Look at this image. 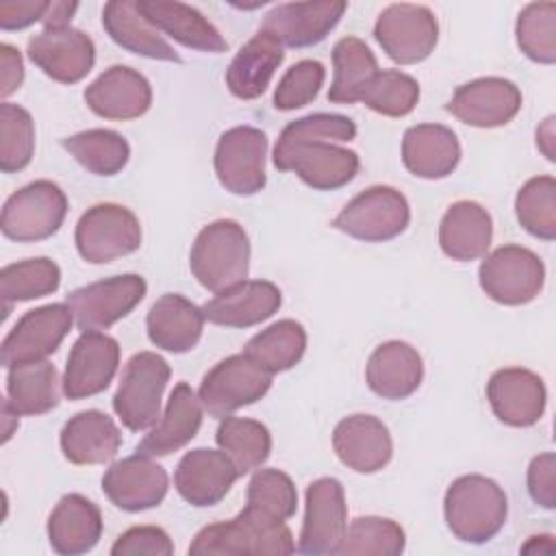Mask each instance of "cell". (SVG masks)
Returning <instances> with one entry per match:
<instances>
[{"label": "cell", "mask_w": 556, "mask_h": 556, "mask_svg": "<svg viewBox=\"0 0 556 556\" xmlns=\"http://www.w3.org/2000/svg\"><path fill=\"white\" fill-rule=\"evenodd\" d=\"M450 532L465 543H486L506 523L508 500L504 489L480 473L456 478L443 500Z\"/></svg>", "instance_id": "1"}, {"label": "cell", "mask_w": 556, "mask_h": 556, "mask_svg": "<svg viewBox=\"0 0 556 556\" xmlns=\"http://www.w3.org/2000/svg\"><path fill=\"white\" fill-rule=\"evenodd\" d=\"M293 552L295 543L287 523L269 519L248 506L228 521L202 528L189 545V554L193 556H285Z\"/></svg>", "instance_id": "2"}, {"label": "cell", "mask_w": 556, "mask_h": 556, "mask_svg": "<svg viewBox=\"0 0 556 556\" xmlns=\"http://www.w3.org/2000/svg\"><path fill=\"white\" fill-rule=\"evenodd\" d=\"M189 267L195 280L213 293L243 282L250 269V241L243 226L235 219L204 226L191 245Z\"/></svg>", "instance_id": "3"}, {"label": "cell", "mask_w": 556, "mask_h": 556, "mask_svg": "<svg viewBox=\"0 0 556 556\" xmlns=\"http://www.w3.org/2000/svg\"><path fill=\"white\" fill-rule=\"evenodd\" d=\"M169 374L167 361L156 352L130 356L113 395V410L128 430H148L161 419V402Z\"/></svg>", "instance_id": "4"}, {"label": "cell", "mask_w": 556, "mask_h": 556, "mask_svg": "<svg viewBox=\"0 0 556 556\" xmlns=\"http://www.w3.org/2000/svg\"><path fill=\"white\" fill-rule=\"evenodd\" d=\"M67 215V198L52 180H35L17 189L2 206L0 228L7 239L20 243L52 237Z\"/></svg>", "instance_id": "5"}, {"label": "cell", "mask_w": 556, "mask_h": 556, "mask_svg": "<svg viewBox=\"0 0 556 556\" xmlns=\"http://www.w3.org/2000/svg\"><path fill=\"white\" fill-rule=\"evenodd\" d=\"M410 224L408 200L389 185H374L352 198L332 226L352 239L380 243L395 239Z\"/></svg>", "instance_id": "6"}, {"label": "cell", "mask_w": 556, "mask_h": 556, "mask_svg": "<svg viewBox=\"0 0 556 556\" xmlns=\"http://www.w3.org/2000/svg\"><path fill=\"white\" fill-rule=\"evenodd\" d=\"M74 241L83 261L93 265L111 263L139 250L141 224L137 215L122 204H96L80 215Z\"/></svg>", "instance_id": "7"}, {"label": "cell", "mask_w": 556, "mask_h": 556, "mask_svg": "<svg viewBox=\"0 0 556 556\" xmlns=\"http://www.w3.org/2000/svg\"><path fill=\"white\" fill-rule=\"evenodd\" d=\"M482 291L500 304L521 306L532 302L545 285V265L523 245H502L484 256L478 269Z\"/></svg>", "instance_id": "8"}, {"label": "cell", "mask_w": 556, "mask_h": 556, "mask_svg": "<svg viewBox=\"0 0 556 556\" xmlns=\"http://www.w3.org/2000/svg\"><path fill=\"white\" fill-rule=\"evenodd\" d=\"M269 387L271 374L241 352L219 361L206 371L198 397L208 415L224 419L235 410L258 402Z\"/></svg>", "instance_id": "9"}, {"label": "cell", "mask_w": 556, "mask_h": 556, "mask_svg": "<svg viewBox=\"0 0 556 556\" xmlns=\"http://www.w3.org/2000/svg\"><path fill=\"white\" fill-rule=\"evenodd\" d=\"M374 37L391 61L415 65L432 54L439 39V24L428 7L400 2L382 9L374 26Z\"/></svg>", "instance_id": "10"}, {"label": "cell", "mask_w": 556, "mask_h": 556, "mask_svg": "<svg viewBox=\"0 0 556 556\" xmlns=\"http://www.w3.org/2000/svg\"><path fill=\"white\" fill-rule=\"evenodd\" d=\"M274 167L293 172L302 182L317 191L345 187L358 174L361 161L354 150L332 141H308L289 148H274Z\"/></svg>", "instance_id": "11"}, {"label": "cell", "mask_w": 556, "mask_h": 556, "mask_svg": "<svg viewBox=\"0 0 556 556\" xmlns=\"http://www.w3.org/2000/svg\"><path fill=\"white\" fill-rule=\"evenodd\" d=\"M267 135L254 126L226 130L215 148V174L219 185L235 195H254L265 182Z\"/></svg>", "instance_id": "12"}, {"label": "cell", "mask_w": 556, "mask_h": 556, "mask_svg": "<svg viewBox=\"0 0 556 556\" xmlns=\"http://www.w3.org/2000/svg\"><path fill=\"white\" fill-rule=\"evenodd\" d=\"M146 289L139 274H119L74 289L65 304L80 330H106L143 300Z\"/></svg>", "instance_id": "13"}, {"label": "cell", "mask_w": 556, "mask_h": 556, "mask_svg": "<svg viewBox=\"0 0 556 556\" xmlns=\"http://www.w3.org/2000/svg\"><path fill=\"white\" fill-rule=\"evenodd\" d=\"M348 530V504L337 478H317L306 489V508L300 530V554H337Z\"/></svg>", "instance_id": "14"}, {"label": "cell", "mask_w": 556, "mask_h": 556, "mask_svg": "<svg viewBox=\"0 0 556 556\" xmlns=\"http://www.w3.org/2000/svg\"><path fill=\"white\" fill-rule=\"evenodd\" d=\"M74 315L67 304H46L26 311L2 341V365L46 361L67 337Z\"/></svg>", "instance_id": "15"}, {"label": "cell", "mask_w": 556, "mask_h": 556, "mask_svg": "<svg viewBox=\"0 0 556 556\" xmlns=\"http://www.w3.org/2000/svg\"><path fill=\"white\" fill-rule=\"evenodd\" d=\"M28 59L52 80L74 85L83 80L96 63V46L78 28H43L28 39Z\"/></svg>", "instance_id": "16"}, {"label": "cell", "mask_w": 556, "mask_h": 556, "mask_svg": "<svg viewBox=\"0 0 556 556\" xmlns=\"http://www.w3.org/2000/svg\"><path fill=\"white\" fill-rule=\"evenodd\" d=\"M119 365V343L100 332L83 330L72 345L63 374V393L70 400H83L102 393Z\"/></svg>", "instance_id": "17"}, {"label": "cell", "mask_w": 556, "mask_h": 556, "mask_svg": "<svg viewBox=\"0 0 556 556\" xmlns=\"http://www.w3.org/2000/svg\"><path fill=\"white\" fill-rule=\"evenodd\" d=\"M521 91L513 80L484 76L460 85L447 102V111L467 126L497 128L521 109Z\"/></svg>", "instance_id": "18"}, {"label": "cell", "mask_w": 556, "mask_h": 556, "mask_svg": "<svg viewBox=\"0 0 556 556\" xmlns=\"http://www.w3.org/2000/svg\"><path fill=\"white\" fill-rule=\"evenodd\" d=\"M345 9L348 4L341 0L287 2L274 7L258 30L274 37L282 48H308L328 37Z\"/></svg>", "instance_id": "19"}, {"label": "cell", "mask_w": 556, "mask_h": 556, "mask_svg": "<svg viewBox=\"0 0 556 556\" xmlns=\"http://www.w3.org/2000/svg\"><path fill=\"white\" fill-rule=\"evenodd\" d=\"M167 471L152 456L135 454L113 463L102 476V491L117 508L139 513L154 508L167 495Z\"/></svg>", "instance_id": "20"}, {"label": "cell", "mask_w": 556, "mask_h": 556, "mask_svg": "<svg viewBox=\"0 0 556 556\" xmlns=\"http://www.w3.org/2000/svg\"><path fill=\"white\" fill-rule=\"evenodd\" d=\"M486 400L502 424L528 428L543 417L547 391L534 371L523 367H504L489 378Z\"/></svg>", "instance_id": "21"}, {"label": "cell", "mask_w": 556, "mask_h": 556, "mask_svg": "<svg viewBox=\"0 0 556 556\" xmlns=\"http://www.w3.org/2000/svg\"><path fill=\"white\" fill-rule=\"evenodd\" d=\"M87 106L104 119H137L152 104V87L143 74L128 65H111L87 89Z\"/></svg>", "instance_id": "22"}, {"label": "cell", "mask_w": 556, "mask_h": 556, "mask_svg": "<svg viewBox=\"0 0 556 556\" xmlns=\"http://www.w3.org/2000/svg\"><path fill=\"white\" fill-rule=\"evenodd\" d=\"M332 447L339 460L356 473H376L393 456L389 428L378 417L365 413L348 415L334 426Z\"/></svg>", "instance_id": "23"}, {"label": "cell", "mask_w": 556, "mask_h": 556, "mask_svg": "<svg viewBox=\"0 0 556 556\" xmlns=\"http://www.w3.org/2000/svg\"><path fill=\"white\" fill-rule=\"evenodd\" d=\"M237 478L239 471L232 460L222 450L208 447L187 452L174 471V484L180 497L200 508L222 502Z\"/></svg>", "instance_id": "24"}, {"label": "cell", "mask_w": 556, "mask_h": 556, "mask_svg": "<svg viewBox=\"0 0 556 556\" xmlns=\"http://www.w3.org/2000/svg\"><path fill=\"white\" fill-rule=\"evenodd\" d=\"M282 304L280 289L269 280H243L232 285L204 306V319L228 328H250L269 319Z\"/></svg>", "instance_id": "25"}, {"label": "cell", "mask_w": 556, "mask_h": 556, "mask_svg": "<svg viewBox=\"0 0 556 556\" xmlns=\"http://www.w3.org/2000/svg\"><path fill=\"white\" fill-rule=\"evenodd\" d=\"M137 9L159 33L185 48L213 54L228 50V41L195 7L172 0H137Z\"/></svg>", "instance_id": "26"}, {"label": "cell", "mask_w": 556, "mask_h": 556, "mask_svg": "<svg viewBox=\"0 0 556 556\" xmlns=\"http://www.w3.org/2000/svg\"><path fill=\"white\" fill-rule=\"evenodd\" d=\"M367 387L384 400H406L424 380V361L406 341L380 343L365 365Z\"/></svg>", "instance_id": "27"}, {"label": "cell", "mask_w": 556, "mask_h": 556, "mask_svg": "<svg viewBox=\"0 0 556 556\" xmlns=\"http://www.w3.org/2000/svg\"><path fill=\"white\" fill-rule=\"evenodd\" d=\"M202 410L204 408L198 393L187 382H178L169 393L161 419L141 439L137 452L152 458L178 452L198 434L202 426Z\"/></svg>", "instance_id": "28"}, {"label": "cell", "mask_w": 556, "mask_h": 556, "mask_svg": "<svg viewBox=\"0 0 556 556\" xmlns=\"http://www.w3.org/2000/svg\"><path fill=\"white\" fill-rule=\"evenodd\" d=\"M404 167L426 180L450 176L460 161V143L452 128L443 124H417L402 139Z\"/></svg>", "instance_id": "29"}, {"label": "cell", "mask_w": 556, "mask_h": 556, "mask_svg": "<svg viewBox=\"0 0 556 556\" xmlns=\"http://www.w3.org/2000/svg\"><path fill=\"white\" fill-rule=\"evenodd\" d=\"M146 328L156 348L185 354L193 350L202 337L204 313L180 293H165L148 311Z\"/></svg>", "instance_id": "30"}, {"label": "cell", "mask_w": 556, "mask_h": 556, "mask_svg": "<svg viewBox=\"0 0 556 556\" xmlns=\"http://www.w3.org/2000/svg\"><path fill=\"white\" fill-rule=\"evenodd\" d=\"M102 534L100 508L85 495L70 493L48 517V541L56 554L76 556L96 547Z\"/></svg>", "instance_id": "31"}, {"label": "cell", "mask_w": 556, "mask_h": 556, "mask_svg": "<svg viewBox=\"0 0 556 556\" xmlns=\"http://www.w3.org/2000/svg\"><path fill=\"white\" fill-rule=\"evenodd\" d=\"M61 452L74 465L109 463L119 445L122 432L102 410L76 413L61 430Z\"/></svg>", "instance_id": "32"}, {"label": "cell", "mask_w": 556, "mask_h": 556, "mask_svg": "<svg viewBox=\"0 0 556 556\" xmlns=\"http://www.w3.org/2000/svg\"><path fill=\"white\" fill-rule=\"evenodd\" d=\"M102 26L106 35L124 50L154 59L180 63L178 52L161 37V33L141 15L137 0H111L102 9Z\"/></svg>", "instance_id": "33"}, {"label": "cell", "mask_w": 556, "mask_h": 556, "mask_svg": "<svg viewBox=\"0 0 556 556\" xmlns=\"http://www.w3.org/2000/svg\"><path fill=\"white\" fill-rule=\"evenodd\" d=\"M493 239L489 211L471 200L454 202L439 224V245L454 261H476L486 254Z\"/></svg>", "instance_id": "34"}, {"label": "cell", "mask_w": 556, "mask_h": 556, "mask_svg": "<svg viewBox=\"0 0 556 556\" xmlns=\"http://www.w3.org/2000/svg\"><path fill=\"white\" fill-rule=\"evenodd\" d=\"M282 61V46L267 33L258 30L230 61L226 70L228 91L239 100H254L263 96Z\"/></svg>", "instance_id": "35"}, {"label": "cell", "mask_w": 556, "mask_h": 556, "mask_svg": "<svg viewBox=\"0 0 556 556\" xmlns=\"http://www.w3.org/2000/svg\"><path fill=\"white\" fill-rule=\"evenodd\" d=\"M59 371L48 361L20 363L7 374V402L17 415H43L61 400Z\"/></svg>", "instance_id": "36"}, {"label": "cell", "mask_w": 556, "mask_h": 556, "mask_svg": "<svg viewBox=\"0 0 556 556\" xmlns=\"http://www.w3.org/2000/svg\"><path fill=\"white\" fill-rule=\"evenodd\" d=\"M304 352L306 330L295 319H280L267 326L265 330L256 332L243 348V354L271 376L295 367Z\"/></svg>", "instance_id": "37"}, {"label": "cell", "mask_w": 556, "mask_h": 556, "mask_svg": "<svg viewBox=\"0 0 556 556\" xmlns=\"http://www.w3.org/2000/svg\"><path fill=\"white\" fill-rule=\"evenodd\" d=\"M334 78L328 89V100L334 104L358 102L361 91L378 74V61L367 43L358 37H343L332 48Z\"/></svg>", "instance_id": "38"}, {"label": "cell", "mask_w": 556, "mask_h": 556, "mask_svg": "<svg viewBox=\"0 0 556 556\" xmlns=\"http://www.w3.org/2000/svg\"><path fill=\"white\" fill-rule=\"evenodd\" d=\"M215 441L232 460L239 476L261 467L271 452V434L267 426L248 417H224L217 426Z\"/></svg>", "instance_id": "39"}, {"label": "cell", "mask_w": 556, "mask_h": 556, "mask_svg": "<svg viewBox=\"0 0 556 556\" xmlns=\"http://www.w3.org/2000/svg\"><path fill=\"white\" fill-rule=\"evenodd\" d=\"M63 148L91 174L115 176L130 159L128 141L106 128H91L63 139Z\"/></svg>", "instance_id": "40"}, {"label": "cell", "mask_w": 556, "mask_h": 556, "mask_svg": "<svg viewBox=\"0 0 556 556\" xmlns=\"http://www.w3.org/2000/svg\"><path fill=\"white\" fill-rule=\"evenodd\" d=\"M61 285V269L54 261L39 256L4 265L0 271V298L4 317L15 302H28L50 295Z\"/></svg>", "instance_id": "41"}, {"label": "cell", "mask_w": 556, "mask_h": 556, "mask_svg": "<svg viewBox=\"0 0 556 556\" xmlns=\"http://www.w3.org/2000/svg\"><path fill=\"white\" fill-rule=\"evenodd\" d=\"M406 534L393 519L365 515L356 517L343 536L341 556H397L404 552Z\"/></svg>", "instance_id": "42"}, {"label": "cell", "mask_w": 556, "mask_h": 556, "mask_svg": "<svg viewBox=\"0 0 556 556\" xmlns=\"http://www.w3.org/2000/svg\"><path fill=\"white\" fill-rule=\"evenodd\" d=\"M515 215L526 232L552 241L556 237V180L552 176L530 178L517 191Z\"/></svg>", "instance_id": "43"}, {"label": "cell", "mask_w": 556, "mask_h": 556, "mask_svg": "<svg viewBox=\"0 0 556 556\" xmlns=\"http://www.w3.org/2000/svg\"><path fill=\"white\" fill-rule=\"evenodd\" d=\"M519 50L534 63L552 65L556 61V4L530 2L526 4L515 24Z\"/></svg>", "instance_id": "44"}, {"label": "cell", "mask_w": 556, "mask_h": 556, "mask_svg": "<svg viewBox=\"0 0 556 556\" xmlns=\"http://www.w3.org/2000/svg\"><path fill=\"white\" fill-rule=\"evenodd\" d=\"M358 102L387 117H404L419 102V83L400 70H378Z\"/></svg>", "instance_id": "45"}, {"label": "cell", "mask_w": 556, "mask_h": 556, "mask_svg": "<svg viewBox=\"0 0 556 556\" xmlns=\"http://www.w3.org/2000/svg\"><path fill=\"white\" fill-rule=\"evenodd\" d=\"M35 152V124L26 109L13 102L0 104V169L22 172Z\"/></svg>", "instance_id": "46"}, {"label": "cell", "mask_w": 556, "mask_h": 556, "mask_svg": "<svg viewBox=\"0 0 556 556\" xmlns=\"http://www.w3.org/2000/svg\"><path fill=\"white\" fill-rule=\"evenodd\" d=\"M248 508L287 521L298 508V491L293 480L280 469H258L248 482Z\"/></svg>", "instance_id": "47"}, {"label": "cell", "mask_w": 556, "mask_h": 556, "mask_svg": "<svg viewBox=\"0 0 556 556\" xmlns=\"http://www.w3.org/2000/svg\"><path fill=\"white\" fill-rule=\"evenodd\" d=\"M356 137V124L339 113H311L306 117L289 122L278 141L276 148H289L298 143H308V141H352Z\"/></svg>", "instance_id": "48"}, {"label": "cell", "mask_w": 556, "mask_h": 556, "mask_svg": "<svg viewBox=\"0 0 556 556\" xmlns=\"http://www.w3.org/2000/svg\"><path fill=\"white\" fill-rule=\"evenodd\" d=\"M326 78V70L319 61L304 59L291 65L274 91V106L278 111H295L311 104Z\"/></svg>", "instance_id": "49"}, {"label": "cell", "mask_w": 556, "mask_h": 556, "mask_svg": "<svg viewBox=\"0 0 556 556\" xmlns=\"http://www.w3.org/2000/svg\"><path fill=\"white\" fill-rule=\"evenodd\" d=\"M113 556H137V554H152V556H169L174 554V543L163 528L156 526H135L128 528L111 547Z\"/></svg>", "instance_id": "50"}, {"label": "cell", "mask_w": 556, "mask_h": 556, "mask_svg": "<svg viewBox=\"0 0 556 556\" xmlns=\"http://www.w3.org/2000/svg\"><path fill=\"white\" fill-rule=\"evenodd\" d=\"M556 456L554 452H543L530 460L528 467V493L530 497L552 510L556 506Z\"/></svg>", "instance_id": "51"}, {"label": "cell", "mask_w": 556, "mask_h": 556, "mask_svg": "<svg viewBox=\"0 0 556 556\" xmlns=\"http://www.w3.org/2000/svg\"><path fill=\"white\" fill-rule=\"evenodd\" d=\"M48 11L43 0H24V2H0V28L2 30H22L35 22H41Z\"/></svg>", "instance_id": "52"}, {"label": "cell", "mask_w": 556, "mask_h": 556, "mask_svg": "<svg viewBox=\"0 0 556 556\" xmlns=\"http://www.w3.org/2000/svg\"><path fill=\"white\" fill-rule=\"evenodd\" d=\"M0 67H2V98H9L15 93L24 80V65H22V54L17 48L2 43L0 46Z\"/></svg>", "instance_id": "53"}, {"label": "cell", "mask_w": 556, "mask_h": 556, "mask_svg": "<svg viewBox=\"0 0 556 556\" xmlns=\"http://www.w3.org/2000/svg\"><path fill=\"white\" fill-rule=\"evenodd\" d=\"M76 9H78L76 2H63V0L48 2V11L41 20L43 28H65V26H70V20L76 13Z\"/></svg>", "instance_id": "54"}, {"label": "cell", "mask_w": 556, "mask_h": 556, "mask_svg": "<svg viewBox=\"0 0 556 556\" xmlns=\"http://www.w3.org/2000/svg\"><path fill=\"white\" fill-rule=\"evenodd\" d=\"M536 146L547 156V161H554V115H549L539 128H536Z\"/></svg>", "instance_id": "55"}]
</instances>
